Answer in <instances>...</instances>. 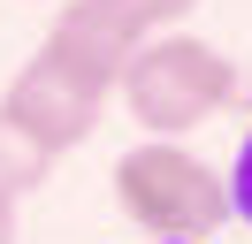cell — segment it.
<instances>
[{"label": "cell", "instance_id": "obj_4", "mask_svg": "<svg viewBox=\"0 0 252 244\" xmlns=\"http://www.w3.org/2000/svg\"><path fill=\"white\" fill-rule=\"evenodd\" d=\"M138 46H145V30L130 23L115 0H62V15H54V30H46L38 54L62 61L69 76H84V84H99L115 99V84H123V69H130Z\"/></svg>", "mask_w": 252, "mask_h": 244}, {"label": "cell", "instance_id": "obj_7", "mask_svg": "<svg viewBox=\"0 0 252 244\" xmlns=\"http://www.w3.org/2000/svg\"><path fill=\"white\" fill-rule=\"evenodd\" d=\"M229 214L252 229V122H245V145H237V160H229Z\"/></svg>", "mask_w": 252, "mask_h": 244}, {"label": "cell", "instance_id": "obj_1", "mask_svg": "<svg viewBox=\"0 0 252 244\" xmlns=\"http://www.w3.org/2000/svg\"><path fill=\"white\" fill-rule=\"evenodd\" d=\"M115 214L130 229H145L153 244H214L221 229L237 221L229 214V176H221L206 152H191L184 137H145L115 160L107 176Z\"/></svg>", "mask_w": 252, "mask_h": 244}, {"label": "cell", "instance_id": "obj_5", "mask_svg": "<svg viewBox=\"0 0 252 244\" xmlns=\"http://www.w3.org/2000/svg\"><path fill=\"white\" fill-rule=\"evenodd\" d=\"M54 160H62V152H54V145H38V137L23 130L16 115H0V191H8V198H23V191H38V183L54 176Z\"/></svg>", "mask_w": 252, "mask_h": 244}, {"label": "cell", "instance_id": "obj_6", "mask_svg": "<svg viewBox=\"0 0 252 244\" xmlns=\"http://www.w3.org/2000/svg\"><path fill=\"white\" fill-rule=\"evenodd\" d=\"M115 8H123L130 23L145 30V38H153V30H184V23H191V8H199V0H115Z\"/></svg>", "mask_w": 252, "mask_h": 244}, {"label": "cell", "instance_id": "obj_3", "mask_svg": "<svg viewBox=\"0 0 252 244\" xmlns=\"http://www.w3.org/2000/svg\"><path fill=\"white\" fill-rule=\"evenodd\" d=\"M0 115H16L23 130L38 137V145L77 152L84 137L99 130V115H107V92H99V84H84V76H69L62 61L31 54V61L16 69V84L0 92Z\"/></svg>", "mask_w": 252, "mask_h": 244}, {"label": "cell", "instance_id": "obj_8", "mask_svg": "<svg viewBox=\"0 0 252 244\" xmlns=\"http://www.w3.org/2000/svg\"><path fill=\"white\" fill-rule=\"evenodd\" d=\"M0 244H16V198L0 191Z\"/></svg>", "mask_w": 252, "mask_h": 244}, {"label": "cell", "instance_id": "obj_2", "mask_svg": "<svg viewBox=\"0 0 252 244\" xmlns=\"http://www.w3.org/2000/svg\"><path fill=\"white\" fill-rule=\"evenodd\" d=\"M115 92H123L130 122L145 137H191L221 107H237V61L214 38H199V30H153L130 54V69H123Z\"/></svg>", "mask_w": 252, "mask_h": 244}]
</instances>
